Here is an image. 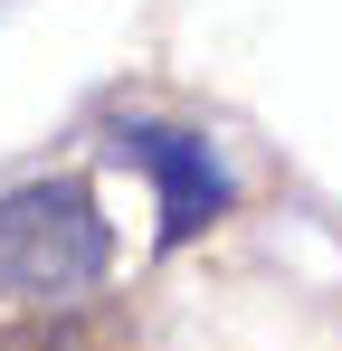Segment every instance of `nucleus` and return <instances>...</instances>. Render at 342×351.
Here are the masks:
<instances>
[{"instance_id":"1","label":"nucleus","mask_w":342,"mask_h":351,"mask_svg":"<svg viewBox=\"0 0 342 351\" xmlns=\"http://www.w3.org/2000/svg\"><path fill=\"white\" fill-rule=\"evenodd\" d=\"M114 266V228L105 199L86 180H29V190H0V304H86Z\"/></svg>"},{"instance_id":"2","label":"nucleus","mask_w":342,"mask_h":351,"mask_svg":"<svg viewBox=\"0 0 342 351\" xmlns=\"http://www.w3.org/2000/svg\"><path fill=\"white\" fill-rule=\"evenodd\" d=\"M114 152L152 180V190H162V247H190L209 219H228V209H238L228 162L200 143V133H181V123H114Z\"/></svg>"},{"instance_id":"3","label":"nucleus","mask_w":342,"mask_h":351,"mask_svg":"<svg viewBox=\"0 0 342 351\" xmlns=\"http://www.w3.org/2000/svg\"><path fill=\"white\" fill-rule=\"evenodd\" d=\"M0 351H133V323L114 304H57V313L0 323Z\"/></svg>"}]
</instances>
